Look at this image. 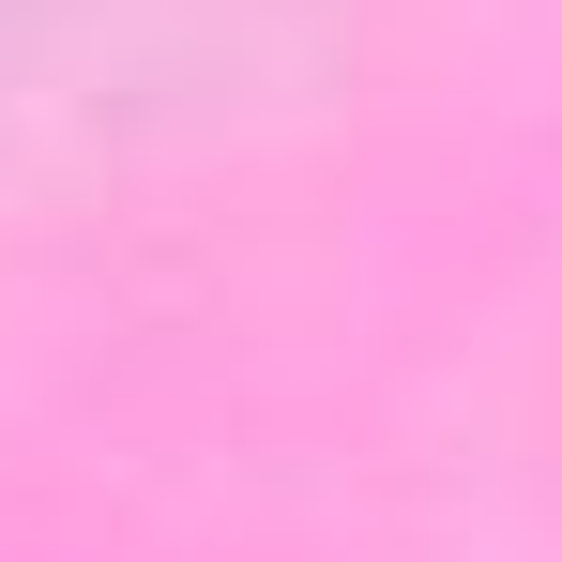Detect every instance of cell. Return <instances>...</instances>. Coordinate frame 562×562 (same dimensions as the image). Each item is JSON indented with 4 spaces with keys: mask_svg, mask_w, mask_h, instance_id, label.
Masks as SVG:
<instances>
[{
    "mask_svg": "<svg viewBox=\"0 0 562 562\" xmlns=\"http://www.w3.org/2000/svg\"><path fill=\"white\" fill-rule=\"evenodd\" d=\"M228 77V0H0V198L198 122Z\"/></svg>",
    "mask_w": 562,
    "mask_h": 562,
    "instance_id": "obj_1",
    "label": "cell"
}]
</instances>
